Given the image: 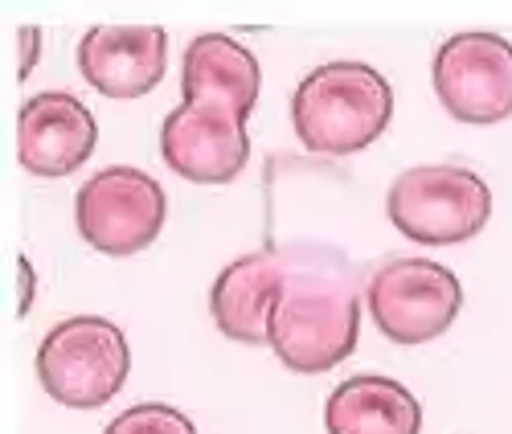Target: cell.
Listing matches in <instances>:
<instances>
[{
    "label": "cell",
    "instance_id": "52a82bcc",
    "mask_svg": "<svg viewBox=\"0 0 512 434\" xmlns=\"http://www.w3.org/2000/svg\"><path fill=\"white\" fill-rule=\"evenodd\" d=\"M431 82L439 103L459 123H500L512 115V41L488 29H467L435 50Z\"/></svg>",
    "mask_w": 512,
    "mask_h": 434
},
{
    "label": "cell",
    "instance_id": "2e32d148",
    "mask_svg": "<svg viewBox=\"0 0 512 434\" xmlns=\"http://www.w3.org/2000/svg\"><path fill=\"white\" fill-rule=\"evenodd\" d=\"M17 275H21V303H17V312L25 316L29 303H33V291H37V279H33V263H29V258H17Z\"/></svg>",
    "mask_w": 512,
    "mask_h": 434
},
{
    "label": "cell",
    "instance_id": "5b68a950",
    "mask_svg": "<svg viewBox=\"0 0 512 434\" xmlns=\"http://www.w3.org/2000/svg\"><path fill=\"white\" fill-rule=\"evenodd\" d=\"M365 308L377 332L394 344H426L455 324L463 287L435 258L390 254L365 279Z\"/></svg>",
    "mask_w": 512,
    "mask_h": 434
},
{
    "label": "cell",
    "instance_id": "9c48e42d",
    "mask_svg": "<svg viewBox=\"0 0 512 434\" xmlns=\"http://www.w3.org/2000/svg\"><path fill=\"white\" fill-rule=\"evenodd\" d=\"M99 144L91 107L70 91H41L17 115V156L33 177H70Z\"/></svg>",
    "mask_w": 512,
    "mask_h": 434
},
{
    "label": "cell",
    "instance_id": "7c38bea8",
    "mask_svg": "<svg viewBox=\"0 0 512 434\" xmlns=\"http://www.w3.org/2000/svg\"><path fill=\"white\" fill-rule=\"evenodd\" d=\"M259 62L230 33H201L189 41L181 62V103H209L234 115H250L259 103Z\"/></svg>",
    "mask_w": 512,
    "mask_h": 434
},
{
    "label": "cell",
    "instance_id": "7a4b0ae2",
    "mask_svg": "<svg viewBox=\"0 0 512 434\" xmlns=\"http://www.w3.org/2000/svg\"><path fill=\"white\" fill-rule=\"evenodd\" d=\"M394 115V91L369 62H324L291 95V123L316 156L365 152Z\"/></svg>",
    "mask_w": 512,
    "mask_h": 434
},
{
    "label": "cell",
    "instance_id": "8fae6325",
    "mask_svg": "<svg viewBox=\"0 0 512 434\" xmlns=\"http://www.w3.org/2000/svg\"><path fill=\"white\" fill-rule=\"evenodd\" d=\"M283 275H287V250L267 246L246 258H234L209 291V312L222 336L238 344H267Z\"/></svg>",
    "mask_w": 512,
    "mask_h": 434
},
{
    "label": "cell",
    "instance_id": "8992f818",
    "mask_svg": "<svg viewBox=\"0 0 512 434\" xmlns=\"http://www.w3.org/2000/svg\"><path fill=\"white\" fill-rule=\"evenodd\" d=\"M164 217H168V193L160 189V181L127 164L95 172L74 197L78 234L107 258H127L152 246L156 234L164 230Z\"/></svg>",
    "mask_w": 512,
    "mask_h": 434
},
{
    "label": "cell",
    "instance_id": "277c9868",
    "mask_svg": "<svg viewBox=\"0 0 512 434\" xmlns=\"http://www.w3.org/2000/svg\"><path fill=\"white\" fill-rule=\"evenodd\" d=\"M386 213L422 246H459L488 226L492 189L463 164H418L394 177Z\"/></svg>",
    "mask_w": 512,
    "mask_h": 434
},
{
    "label": "cell",
    "instance_id": "9a60e30c",
    "mask_svg": "<svg viewBox=\"0 0 512 434\" xmlns=\"http://www.w3.org/2000/svg\"><path fill=\"white\" fill-rule=\"evenodd\" d=\"M37 54H41V29H33V25H21V78H29L33 74V66H37Z\"/></svg>",
    "mask_w": 512,
    "mask_h": 434
},
{
    "label": "cell",
    "instance_id": "6da1fadb",
    "mask_svg": "<svg viewBox=\"0 0 512 434\" xmlns=\"http://www.w3.org/2000/svg\"><path fill=\"white\" fill-rule=\"evenodd\" d=\"M365 283L340 250L287 246V275L271 316V349L295 373H328L357 349Z\"/></svg>",
    "mask_w": 512,
    "mask_h": 434
},
{
    "label": "cell",
    "instance_id": "30bf717a",
    "mask_svg": "<svg viewBox=\"0 0 512 434\" xmlns=\"http://www.w3.org/2000/svg\"><path fill=\"white\" fill-rule=\"evenodd\" d=\"M78 70L107 99H140L168 70V29L95 25L78 41Z\"/></svg>",
    "mask_w": 512,
    "mask_h": 434
},
{
    "label": "cell",
    "instance_id": "3957f363",
    "mask_svg": "<svg viewBox=\"0 0 512 434\" xmlns=\"http://www.w3.org/2000/svg\"><path fill=\"white\" fill-rule=\"evenodd\" d=\"M132 369L127 336L103 316H70L46 332L37 349L41 389L70 410L107 406Z\"/></svg>",
    "mask_w": 512,
    "mask_h": 434
},
{
    "label": "cell",
    "instance_id": "ba28073f",
    "mask_svg": "<svg viewBox=\"0 0 512 434\" xmlns=\"http://www.w3.org/2000/svg\"><path fill=\"white\" fill-rule=\"evenodd\" d=\"M160 152L164 164L197 185H230L250 160L246 119L209 107V103H181L168 111L160 127Z\"/></svg>",
    "mask_w": 512,
    "mask_h": 434
},
{
    "label": "cell",
    "instance_id": "4fadbf2b",
    "mask_svg": "<svg viewBox=\"0 0 512 434\" xmlns=\"http://www.w3.org/2000/svg\"><path fill=\"white\" fill-rule=\"evenodd\" d=\"M328 434H418L422 406L394 377L361 373L340 381L324 402Z\"/></svg>",
    "mask_w": 512,
    "mask_h": 434
},
{
    "label": "cell",
    "instance_id": "5bb4252c",
    "mask_svg": "<svg viewBox=\"0 0 512 434\" xmlns=\"http://www.w3.org/2000/svg\"><path fill=\"white\" fill-rule=\"evenodd\" d=\"M103 434H197V426H193L189 414H181L177 406L140 402V406H132V410L115 414Z\"/></svg>",
    "mask_w": 512,
    "mask_h": 434
}]
</instances>
